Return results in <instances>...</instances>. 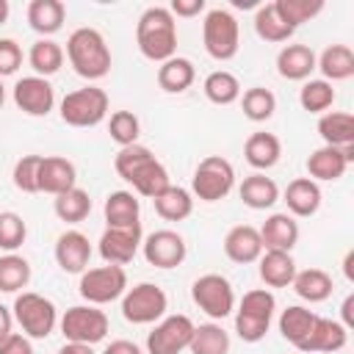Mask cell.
I'll list each match as a JSON object with an SVG mask.
<instances>
[{
	"label": "cell",
	"mask_w": 354,
	"mask_h": 354,
	"mask_svg": "<svg viewBox=\"0 0 354 354\" xmlns=\"http://www.w3.org/2000/svg\"><path fill=\"white\" fill-rule=\"evenodd\" d=\"M77 290L94 307L108 304V301H116L127 290V271L122 266H113V263H105L100 268H86L80 274Z\"/></svg>",
	"instance_id": "10"
},
{
	"label": "cell",
	"mask_w": 354,
	"mask_h": 354,
	"mask_svg": "<svg viewBox=\"0 0 354 354\" xmlns=\"http://www.w3.org/2000/svg\"><path fill=\"white\" fill-rule=\"evenodd\" d=\"M241 108H243V116L252 119V122H266L274 116L277 111V97L271 88H263V86H252L243 91L241 97Z\"/></svg>",
	"instance_id": "43"
},
{
	"label": "cell",
	"mask_w": 354,
	"mask_h": 354,
	"mask_svg": "<svg viewBox=\"0 0 354 354\" xmlns=\"http://www.w3.org/2000/svg\"><path fill=\"white\" fill-rule=\"evenodd\" d=\"M61 335L66 343H86V346H94L100 340H105L108 335V315L94 307V304H77V307H69L61 321Z\"/></svg>",
	"instance_id": "9"
},
{
	"label": "cell",
	"mask_w": 354,
	"mask_h": 354,
	"mask_svg": "<svg viewBox=\"0 0 354 354\" xmlns=\"http://www.w3.org/2000/svg\"><path fill=\"white\" fill-rule=\"evenodd\" d=\"M348 340V329L335 321V318H324V315H315V324L313 329L307 332V337L299 343V351L301 354H332V351H340Z\"/></svg>",
	"instance_id": "18"
},
{
	"label": "cell",
	"mask_w": 354,
	"mask_h": 354,
	"mask_svg": "<svg viewBox=\"0 0 354 354\" xmlns=\"http://www.w3.org/2000/svg\"><path fill=\"white\" fill-rule=\"evenodd\" d=\"M282 202L288 205L290 216L307 218V216L318 213V207H321V188L310 177H296V180L288 183V188L282 194Z\"/></svg>",
	"instance_id": "23"
},
{
	"label": "cell",
	"mask_w": 354,
	"mask_h": 354,
	"mask_svg": "<svg viewBox=\"0 0 354 354\" xmlns=\"http://www.w3.org/2000/svg\"><path fill=\"white\" fill-rule=\"evenodd\" d=\"M108 133L119 147H130V144H138L141 122L133 111H113L108 119Z\"/></svg>",
	"instance_id": "45"
},
{
	"label": "cell",
	"mask_w": 354,
	"mask_h": 354,
	"mask_svg": "<svg viewBox=\"0 0 354 354\" xmlns=\"http://www.w3.org/2000/svg\"><path fill=\"white\" fill-rule=\"evenodd\" d=\"M136 44L149 61H169L177 55V22L166 6H149L136 25Z\"/></svg>",
	"instance_id": "2"
},
{
	"label": "cell",
	"mask_w": 354,
	"mask_h": 354,
	"mask_svg": "<svg viewBox=\"0 0 354 354\" xmlns=\"http://www.w3.org/2000/svg\"><path fill=\"white\" fill-rule=\"evenodd\" d=\"M274 313H277V299L271 290L266 288H254V290H246L243 299L238 301V310H235V332L243 343H260L274 321Z\"/></svg>",
	"instance_id": "4"
},
{
	"label": "cell",
	"mask_w": 354,
	"mask_h": 354,
	"mask_svg": "<svg viewBox=\"0 0 354 354\" xmlns=\"http://www.w3.org/2000/svg\"><path fill=\"white\" fill-rule=\"evenodd\" d=\"M28 64L33 66V72L39 77H50L64 66V50L53 39H39V41H33V47L28 53Z\"/></svg>",
	"instance_id": "39"
},
{
	"label": "cell",
	"mask_w": 354,
	"mask_h": 354,
	"mask_svg": "<svg viewBox=\"0 0 354 354\" xmlns=\"http://www.w3.org/2000/svg\"><path fill=\"white\" fill-rule=\"evenodd\" d=\"M263 249H277V252H290L299 241V224L290 213H271L263 227L257 230Z\"/></svg>",
	"instance_id": "22"
},
{
	"label": "cell",
	"mask_w": 354,
	"mask_h": 354,
	"mask_svg": "<svg viewBox=\"0 0 354 354\" xmlns=\"http://www.w3.org/2000/svg\"><path fill=\"white\" fill-rule=\"evenodd\" d=\"M354 160V144L351 147H318L307 158V174L310 180L321 183H335L346 174L348 163Z\"/></svg>",
	"instance_id": "17"
},
{
	"label": "cell",
	"mask_w": 354,
	"mask_h": 354,
	"mask_svg": "<svg viewBox=\"0 0 354 354\" xmlns=\"http://www.w3.org/2000/svg\"><path fill=\"white\" fill-rule=\"evenodd\" d=\"M28 238V224L19 213L14 210H3L0 213V249L3 252H14L25 243Z\"/></svg>",
	"instance_id": "46"
},
{
	"label": "cell",
	"mask_w": 354,
	"mask_h": 354,
	"mask_svg": "<svg viewBox=\"0 0 354 354\" xmlns=\"http://www.w3.org/2000/svg\"><path fill=\"white\" fill-rule=\"evenodd\" d=\"M39 166H41V155H22L11 171L14 188L22 194H39Z\"/></svg>",
	"instance_id": "47"
},
{
	"label": "cell",
	"mask_w": 354,
	"mask_h": 354,
	"mask_svg": "<svg viewBox=\"0 0 354 354\" xmlns=\"http://www.w3.org/2000/svg\"><path fill=\"white\" fill-rule=\"evenodd\" d=\"M315 69H321L326 83L348 80L354 75V53L348 44H329L321 55H315Z\"/></svg>",
	"instance_id": "26"
},
{
	"label": "cell",
	"mask_w": 354,
	"mask_h": 354,
	"mask_svg": "<svg viewBox=\"0 0 354 354\" xmlns=\"http://www.w3.org/2000/svg\"><path fill=\"white\" fill-rule=\"evenodd\" d=\"M14 321L22 326V335H28L30 340H44L53 335L55 324H58V310L55 304L33 290H22L14 299Z\"/></svg>",
	"instance_id": "6"
},
{
	"label": "cell",
	"mask_w": 354,
	"mask_h": 354,
	"mask_svg": "<svg viewBox=\"0 0 354 354\" xmlns=\"http://www.w3.org/2000/svg\"><path fill=\"white\" fill-rule=\"evenodd\" d=\"M274 8L279 14V19L296 30L299 25L310 22L313 17H318L324 11V3L321 0H274Z\"/></svg>",
	"instance_id": "42"
},
{
	"label": "cell",
	"mask_w": 354,
	"mask_h": 354,
	"mask_svg": "<svg viewBox=\"0 0 354 354\" xmlns=\"http://www.w3.org/2000/svg\"><path fill=\"white\" fill-rule=\"evenodd\" d=\"M30 282V263L14 252L0 257V293H19Z\"/></svg>",
	"instance_id": "40"
},
{
	"label": "cell",
	"mask_w": 354,
	"mask_h": 354,
	"mask_svg": "<svg viewBox=\"0 0 354 354\" xmlns=\"http://www.w3.org/2000/svg\"><path fill=\"white\" fill-rule=\"evenodd\" d=\"M152 205H155V213L166 221H183L194 213V196L180 185H169L163 194L152 199Z\"/></svg>",
	"instance_id": "34"
},
{
	"label": "cell",
	"mask_w": 354,
	"mask_h": 354,
	"mask_svg": "<svg viewBox=\"0 0 354 354\" xmlns=\"http://www.w3.org/2000/svg\"><path fill=\"white\" fill-rule=\"evenodd\" d=\"M108 113V94L100 86H83L61 100V119L69 127H94Z\"/></svg>",
	"instance_id": "8"
},
{
	"label": "cell",
	"mask_w": 354,
	"mask_h": 354,
	"mask_svg": "<svg viewBox=\"0 0 354 354\" xmlns=\"http://www.w3.org/2000/svg\"><path fill=\"white\" fill-rule=\"evenodd\" d=\"M202 41L205 53L216 61H230L238 55L241 47V25L232 11L227 8H210L202 22Z\"/></svg>",
	"instance_id": "5"
},
{
	"label": "cell",
	"mask_w": 354,
	"mask_h": 354,
	"mask_svg": "<svg viewBox=\"0 0 354 354\" xmlns=\"http://www.w3.org/2000/svg\"><path fill=\"white\" fill-rule=\"evenodd\" d=\"M22 66V47L14 39H0V80Z\"/></svg>",
	"instance_id": "48"
},
{
	"label": "cell",
	"mask_w": 354,
	"mask_h": 354,
	"mask_svg": "<svg viewBox=\"0 0 354 354\" xmlns=\"http://www.w3.org/2000/svg\"><path fill=\"white\" fill-rule=\"evenodd\" d=\"M171 17H196L205 11V0H174L169 6Z\"/></svg>",
	"instance_id": "50"
},
{
	"label": "cell",
	"mask_w": 354,
	"mask_h": 354,
	"mask_svg": "<svg viewBox=\"0 0 354 354\" xmlns=\"http://www.w3.org/2000/svg\"><path fill=\"white\" fill-rule=\"evenodd\" d=\"M263 241H260V232L257 227L252 224H235L227 235H224V254L232 260V263H254L260 260L263 254Z\"/></svg>",
	"instance_id": "21"
},
{
	"label": "cell",
	"mask_w": 354,
	"mask_h": 354,
	"mask_svg": "<svg viewBox=\"0 0 354 354\" xmlns=\"http://www.w3.org/2000/svg\"><path fill=\"white\" fill-rule=\"evenodd\" d=\"M318 136L326 147H351L354 144V116L348 111H326L318 119Z\"/></svg>",
	"instance_id": "30"
},
{
	"label": "cell",
	"mask_w": 354,
	"mask_h": 354,
	"mask_svg": "<svg viewBox=\"0 0 354 354\" xmlns=\"http://www.w3.org/2000/svg\"><path fill=\"white\" fill-rule=\"evenodd\" d=\"M191 299L213 321H224L235 310V290L221 274H202L199 279H194Z\"/></svg>",
	"instance_id": "11"
},
{
	"label": "cell",
	"mask_w": 354,
	"mask_h": 354,
	"mask_svg": "<svg viewBox=\"0 0 354 354\" xmlns=\"http://www.w3.org/2000/svg\"><path fill=\"white\" fill-rule=\"evenodd\" d=\"M202 91L205 97L213 102V105H232L235 100H241V83L232 72L227 69H216L205 77L202 83Z\"/></svg>",
	"instance_id": "37"
},
{
	"label": "cell",
	"mask_w": 354,
	"mask_h": 354,
	"mask_svg": "<svg viewBox=\"0 0 354 354\" xmlns=\"http://www.w3.org/2000/svg\"><path fill=\"white\" fill-rule=\"evenodd\" d=\"M141 252H144V260L155 268H177L185 260L188 246H185V238L180 232L155 230L141 241Z\"/></svg>",
	"instance_id": "14"
},
{
	"label": "cell",
	"mask_w": 354,
	"mask_h": 354,
	"mask_svg": "<svg viewBox=\"0 0 354 354\" xmlns=\"http://www.w3.org/2000/svg\"><path fill=\"white\" fill-rule=\"evenodd\" d=\"M58 354H94V348L86 346V343H64L58 348Z\"/></svg>",
	"instance_id": "54"
},
{
	"label": "cell",
	"mask_w": 354,
	"mask_h": 354,
	"mask_svg": "<svg viewBox=\"0 0 354 354\" xmlns=\"http://www.w3.org/2000/svg\"><path fill=\"white\" fill-rule=\"evenodd\" d=\"M3 102H6V86H3V80H0V108H3Z\"/></svg>",
	"instance_id": "56"
},
{
	"label": "cell",
	"mask_w": 354,
	"mask_h": 354,
	"mask_svg": "<svg viewBox=\"0 0 354 354\" xmlns=\"http://www.w3.org/2000/svg\"><path fill=\"white\" fill-rule=\"evenodd\" d=\"M141 224H133V227H108L102 235H100V257L105 263H113V266H124L130 263L138 249H141Z\"/></svg>",
	"instance_id": "15"
},
{
	"label": "cell",
	"mask_w": 354,
	"mask_h": 354,
	"mask_svg": "<svg viewBox=\"0 0 354 354\" xmlns=\"http://www.w3.org/2000/svg\"><path fill=\"white\" fill-rule=\"evenodd\" d=\"M188 351H191V354H227V351H230V335H227L224 326L216 324V321L199 324V326H194Z\"/></svg>",
	"instance_id": "36"
},
{
	"label": "cell",
	"mask_w": 354,
	"mask_h": 354,
	"mask_svg": "<svg viewBox=\"0 0 354 354\" xmlns=\"http://www.w3.org/2000/svg\"><path fill=\"white\" fill-rule=\"evenodd\" d=\"M8 14H11V6H8V0H0V25H6Z\"/></svg>",
	"instance_id": "55"
},
{
	"label": "cell",
	"mask_w": 354,
	"mask_h": 354,
	"mask_svg": "<svg viewBox=\"0 0 354 354\" xmlns=\"http://www.w3.org/2000/svg\"><path fill=\"white\" fill-rule=\"evenodd\" d=\"M277 324H279L282 337H285L290 346L299 348V343L307 337V332H310L313 324H315V313L307 310V307H301V304H290L288 310L279 313V321H277Z\"/></svg>",
	"instance_id": "35"
},
{
	"label": "cell",
	"mask_w": 354,
	"mask_h": 354,
	"mask_svg": "<svg viewBox=\"0 0 354 354\" xmlns=\"http://www.w3.org/2000/svg\"><path fill=\"white\" fill-rule=\"evenodd\" d=\"M77 180V169L72 160L61 158V155H41V166H39V191L44 194H64L69 188H75Z\"/></svg>",
	"instance_id": "20"
},
{
	"label": "cell",
	"mask_w": 354,
	"mask_h": 354,
	"mask_svg": "<svg viewBox=\"0 0 354 354\" xmlns=\"http://www.w3.org/2000/svg\"><path fill=\"white\" fill-rule=\"evenodd\" d=\"M332 102H335V88L324 77L307 80L299 91V105L307 113H326V108H332Z\"/></svg>",
	"instance_id": "44"
},
{
	"label": "cell",
	"mask_w": 354,
	"mask_h": 354,
	"mask_svg": "<svg viewBox=\"0 0 354 354\" xmlns=\"http://www.w3.org/2000/svg\"><path fill=\"white\" fill-rule=\"evenodd\" d=\"M169 307L166 290L155 282H138L124 290L122 296V315L130 324H155L163 318Z\"/></svg>",
	"instance_id": "12"
},
{
	"label": "cell",
	"mask_w": 354,
	"mask_h": 354,
	"mask_svg": "<svg viewBox=\"0 0 354 354\" xmlns=\"http://www.w3.org/2000/svg\"><path fill=\"white\" fill-rule=\"evenodd\" d=\"M238 194H241V202L246 207H252V210H268V207H274L279 202L277 183L271 177H266L263 171H254V174L243 177Z\"/></svg>",
	"instance_id": "27"
},
{
	"label": "cell",
	"mask_w": 354,
	"mask_h": 354,
	"mask_svg": "<svg viewBox=\"0 0 354 354\" xmlns=\"http://www.w3.org/2000/svg\"><path fill=\"white\" fill-rule=\"evenodd\" d=\"M53 210H55V216H58L61 221H66V224H80V221L91 213V196H88V191H83V188L75 185V188H69V191H64V194L55 196Z\"/></svg>",
	"instance_id": "38"
},
{
	"label": "cell",
	"mask_w": 354,
	"mask_h": 354,
	"mask_svg": "<svg viewBox=\"0 0 354 354\" xmlns=\"http://www.w3.org/2000/svg\"><path fill=\"white\" fill-rule=\"evenodd\" d=\"M105 221L108 227H133V224H141L138 216H141V202L133 191H113L108 194L105 199Z\"/></svg>",
	"instance_id": "31"
},
{
	"label": "cell",
	"mask_w": 354,
	"mask_h": 354,
	"mask_svg": "<svg viewBox=\"0 0 354 354\" xmlns=\"http://www.w3.org/2000/svg\"><path fill=\"white\" fill-rule=\"evenodd\" d=\"M11 332H14V313H11L6 304H0V343H3Z\"/></svg>",
	"instance_id": "52"
},
{
	"label": "cell",
	"mask_w": 354,
	"mask_h": 354,
	"mask_svg": "<svg viewBox=\"0 0 354 354\" xmlns=\"http://www.w3.org/2000/svg\"><path fill=\"white\" fill-rule=\"evenodd\" d=\"M64 17H66V6L61 0H30L28 3V25L41 36L58 33L64 28Z\"/></svg>",
	"instance_id": "29"
},
{
	"label": "cell",
	"mask_w": 354,
	"mask_h": 354,
	"mask_svg": "<svg viewBox=\"0 0 354 354\" xmlns=\"http://www.w3.org/2000/svg\"><path fill=\"white\" fill-rule=\"evenodd\" d=\"M315 69V53L307 44H285L277 55V72L285 80H307Z\"/></svg>",
	"instance_id": "24"
},
{
	"label": "cell",
	"mask_w": 354,
	"mask_h": 354,
	"mask_svg": "<svg viewBox=\"0 0 354 354\" xmlns=\"http://www.w3.org/2000/svg\"><path fill=\"white\" fill-rule=\"evenodd\" d=\"M290 288L296 290L299 299L310 301V304H318V301H326L332 296V277L324 271V268H304V271H296Z\"/></svg>",
	"instance_id": "32"
},
{
	"label": "cell",
	"mask_w": 354,
	"mask_h": 354,
	"mask_svg": "<svg viewBox=\"0 0 354 354\" xmlns=\"http://www.w3.org/2000/svg\"><path fill=\"white\" fill-rule=\"evenodd\" d=\"M235 185V169L221 155H207L199 160L191 177V194L202 202H218L224 199Z\"/></svg>",
	"instance_id": "7"
},
{
	"label": "cell",
	"mask_w": 354,
	"mask_h": 354,
	"mask_svg": "<svg viewBox=\"0 0 354 354\" xmlns=\"http://www.w3.org/2000/svg\"><path fill=\"white\" fill-rule=\"evenodd\" d=\"M260 279L268 288H288L296 277V263L290 257V252H277V249H266L260 254Z\"/></svg>",
	"instance_id": "28"
},
{
	"label": "cell",
	"mask_w": 354,
	"mask_h": 354,
	"mask_svg": "<svg viewBox=\"0 0 354 354\" xmlns=\"http://www.w3.org/2000/svg\"><path fill=\"white\" fill-rule=\"evenodd\" d=\"M102 354H144V351H141L133 340H113V343L105 346Z\"/></svg>",
	"instance_id": "51"
},
{
	"label": "cell",
	"mask_w": 354,
	"mask_h": 354,
	"mask_svg": "<svg viewBox=\"0 0 354 354\" xmlns=\"http://www.w3.org/2000/svg\"><path fill=\"white\" fill-rule=\"evenodd\" d=\"M194 321L188 315H166L147 335V354H180L188 348L194 335Z\"/></svg>",
	"instance_id": "13"
},
{
	"label": "cell",
	"mask_w": 354,
	"mask_h": 354,
	"mask_svg": "<svg viewBox=\"0 0 354 354\" xmlns=\"http://www.w3.org/2000/svg\"><path fill=\"white\" fill-rule=\"evenodd\" d=\"M113 169L116 174L133 185V191L138 196L155 199L158 194H163L171 183H169V171L166 166L152 155L149 147L144 144H130V147H119L116 158H113Z\"/></svg>",
	"instance_id": "1"
},
{
	"label": "cell",
	"mask_w": 354,
	"mask_h": 354,
	"mask_svg": "<svg viewBox=\"0 0 354 354\" xmlns=\"http://www.w3.org/2000/svg\"><path fill=\"white\" fill-rule=\"evenodd\" d=\"M0 354H33V343L28 335L11 332L3 343H0Z\"/></svg>",
	"instance_id": "49"
},
{
	"label": "cell",
	"mask_w": 354,
	"mask_h": 354,
	"mask_svg": "<svg viewBox=\"0 0 354 354\" xmlns=\"http://www.w3.org/2000/svg\"><path fill=\"white\" fill-rule=\"evenodd\" d=\"M354 296H346V301H343V307H340V315H343V326L346 329H351V324H354Z\"/></svg>",
	"instance_id": "53"
},
{
	"label": "cell",
	"mask_w": 354,
	"mask_h": 354,
	"mask_svg": "<svg viewBox=\"0 0 354 354\" xmlns=\"http://www.w3.org/2000/svg\"><path fill=\"white\" fill-rule=\"evenodd\" d=\"M66 58L86 80H100L111 72V50L97 28H77L66 39Z\"/></svg>",
	"instance_id": "3"
},
{
	"label": "cell",
	"mask_w": 354,
	"mask_h": 354,
	"mask_svg": "<svg viewBox=\"0 0 354 354\" xmlns=\"http://www.w3.org/2000/svg\"><path fill=\"white\" fill-rule=\"evenodd\" d=\"M194 80H196V69L183 55H174L158 66V86L169 94H183L185 88H191Z\"/></svg>",
	"instance_id": "33"
},
{
	"label": "cell",
	"mask_w": 354,
	"mask_h": 354,
	"mask_svg": "<svg viewBox=\"0 0 354 354\" xmlns=\"http://www.w3.org/2000/svg\"><path fill=\"white\" fill-rule=\"evenodd\" d=\"M279 155H282L279 138H277L274 133H266V130L252 133V136L246 138V144H243V158H246V163H249L252 169H257V171H266V169L277 166Z\"/></svg>",
	"instance_id": "25"
},
{
	"label": "cell",
	"mask_w": 354,
	"mask_h": 354,
	"mask_svg": "<svg viewBox=\"0 0 354 354\" xmlns=\"http://www.w3.org/2000/svg\"><path fill=\"white\" fill-rule=\"evenodd\" d=\"M14 105L28 116H47L55 105V91L47 77L28 75L14 83Z\"/></svg>",
	"instance_id": "16"
},
{
	"label": "cell",
	"mask_w": 354,
	"mask_h": 354,
	"mask_svg": "<svg viewBox=\"0 0 354 354\" xmlns=\"http://www.w3.org/2000/svg\"><path fill=\"white\" fill-rule=\"evenodd\" d=\"M254 30H257V36H260L263 41H274V44L288 41V39L293 36V30L279 19L274 3L257 6V11H254Z\"/></svg>",
	"instance_id": "41"
},
{
	"label": "cell",
	"mask_w": 354,
	"mask_h": 354,
	"mask_svg": "<svg viewBox=\"0 0 354 354\" xmlns=\"http://www.w3.org/2000/svg\"><path fill=\"white\" fill-rule=\"evenodd\" d=\"M88 260H91L88 235H83L80 230H66V232L58 235V241H55V263L66 274H83Z\"/></svg>",
	"instance_id": "19"
}]
</instances>
